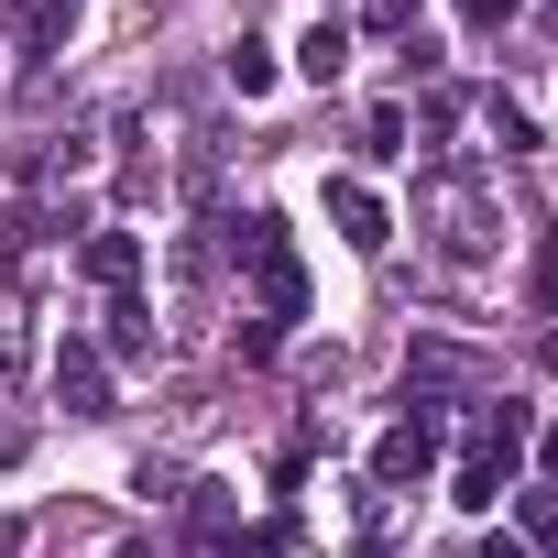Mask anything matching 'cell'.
<instances>
[{"label":"cell","mask_w":558,"mask_h":558,"mask_svg":"<svg viewBox=\"0 0 558 558\" xmlns=\"http://www.w3.org/2000/svg\"><path fill=\"white\" fill-rule=\"evenodd\" d=\"M0 460H23V438H12V427H0Z\"/></svg>","instance_id":"16"},{"label":"cell","mask_w":558,"mask_h":558,"mask_svg":"<svg viewBox=\"0 0 558 558\" xmlns=\"http://www.w3.org/2000/svg\"><path fill=\"white\" fill-rule=\"evenodd\" d=\"M132 274H143V241H132V230H99V241H88V286L132 296Z\"/></svg>","instance_id":"6"},{"label":"cell","mask_w":558,"mask_h":558,"mask_svg":"<svg viewBox=\"0 0 558 558\" xmlns=\"http://www.w3.org/2000/svg\"><path fill=\"white\" fill-rule=\"evenodd\" d=\"M438 449H449V405L405 395V416H395V427H384V449H373V482H384V493H405V482H427V471H438Z\"/></svg>","instance_id":"3"},{"label":"cell","mask_w":558,"mask_h":558,"mask_svg":"<svg viewBox=\"0 0 558 558\" xmlns=\"http://www.w3.org/2000/svg\"><path fill=\"white\" fill-rule=\"evenodd\" d=\"M329 230H340L351 252H384V241H395V219H384V197H373L362 175H329Z\"/></svg>","instance_id":"5"},{"label":"cell","mask_w":558,"mask_h":558,"mask_svg":"<svg viewBox=\"0 0 558 558\" xmlns=\"http://www.w3.org/2000/svg\"><path fill=\"white\" fill-rule=\"evenodd\" d=\"M449 12H460L471 34H504V23H514V0H449Z\"/></svg>","instance_id":"11"},{"label":"cell","mask_w":558,"mask_h":558,"mask_svg":"<svg viewBox=\"0 0 558 558\" xmlns=\"http://www.w3.org/2000/svg\"><path fill=\"white\" fill-rule=\"evenodd\" d=\"M0 547H12V514H0Z\"/></svg>","instance_id":"18"},{"label":"cell","mask_w":558,"mask_h":558,"mask_svg":"<svg viewBox=\"0 0 558 558\" xmlns=\"http://www.w3.org/2000/svg\"><path fill=\"white\" fill-rule=\"evenodd\" d=\"M56 405L66 416H110V351L99 340H56Z\"/></svg>","instance_id":"4"},{"label":"cell","mask_w":558,"mask_h":558,"mask_svg":"<svg viewBox=\"0 0 558 558\" xmlns=\"http://www.w3.org/2000/svg\"><path fill=\"white\" fill-rule=\"evenodd\" d=\"M536 460H547V482H558V427H547V449H536Z\"/></svg>","instance_id":"14"},{"label":"cell","mask_w":558,"mask_h":558,"mask_svg":"<svg viewBox=\"0 0 558 558\" xmlns=\"http://www.w3.org/2000/svg\"><path fill=\"white\" fill-rule=\"evenodd\" d=\"M66 23H77V0H34V12H23V56H56Z\"/></svg>","instance_id":"9"},{"label":"cell","mask_w":558,"mask_h":558,"mask_svg":"<svg viewBox=\"0 0 558 558\" xmlns=\"http://www.w3.org/2000/svg\"><path fill=\"white\" fill-rule=\"evenodd\" d=\"M241 263H252V286H263V318L296 329V318H307V263H296V241H286V219H274V208L241 219Z\"/></svg>","instance_id":"2"},{"label":"cell","mask_w":558,"mask_h":558,"mask_svg":"<svg viewBox=\"0 0 558 558\" xmlns=\"http://www.w3.org/2000/svg\"><path fill=\"white\" fill-rule=\"evenodd\" d=\"M274 547H286V536H252V558H274Z\"/></svg>","instance_id":"17"},{"label":"cell","mask_w":558,"mask_h":558,"mask_svg":"<svg viewBox=\"0 0 558 558\" xmlns=\"http://www.w3.org/2000/svg\"><path fill=\"white\" fill-rule=\"evenodd\" d=\"M525 438H536V416H525V405H482V427H471V449H460V471H449V504H460V514H493V504L514 493Z\"/></svg>","instance_id":"1"},{"label":"cell","mask_w":558,"mask_h":558,"mask_svg":"<svg viewBox=\"0 0 558 558\" xmlns=\"http://www.w3.org/2000/svg\"><path fill=\"white\" fill-rule=\"evenodd\" d=\"M296 66H307V77L329 88V77L351 66V23H340V12H329V23H307V45H296Z\"/></svg>","instance_id":"7"},{"label":"cell","mask_w":558,"mask_h":558,"mask_svg":"<svg viewBox=\"0 0 558 558\" xmlns=\"http://www.w3.org/2000/svg\"><path fill=\"white\" fill-rule=\"evenodd\" d=\"M525 525H536V536H558V482H525Z\"/></svg>","instance_id":"12"},{"label":"cell","mask_w":558,"mask_h":558,"mask_svg":"<svg viewBox=\"0 0 558 558\" xmlns=\"http://www.w3.org/2000/svg\"><path fill=\"white\" fill-rule=\"evenodd\" d=\"M362 23H373V34H416V0H373Z\"/></svg>","instance_id":"13"},{"label":"cell","mask_w":558,"mask_h":558,"mask_svg":"<svg viewBox=\"0 0 558 558\" xmlns=\"http://www.w3.org/2000/svg\"><path fill=\"white\" fill-rule=\"evenodd\" d=\"M110 558H165V547H143V536H132V547H110Z\"/></svg>","instance_id":"15"},{"label":"cell","mask_w":558,"mask_h":558,"mask_svg":"<svg viewBox=\"0 0 558 558\" xmlns=\"http://www.w3.org/2000/svg\"><path fill=\"white\" fill-rule=\"evenodd\" d=\"M230 88H241V99H263V88H274V56H263V45H241V56H230Z\"/></svg>","instance_id":"10"},{"label":"cell","mask_w":558,"mask_h":558,"mask_svg":"<svg viewBox=\"0 0 558 558\" xmlns=\"http://www.w3.org/2000/svg\"><path fill=\"white\" fill-rule=\"evenodd\" d=\"M110 351H121V362L154 351V307H143V296H110Z\"/></svg>","instance_id":"8"}]
</instances>
